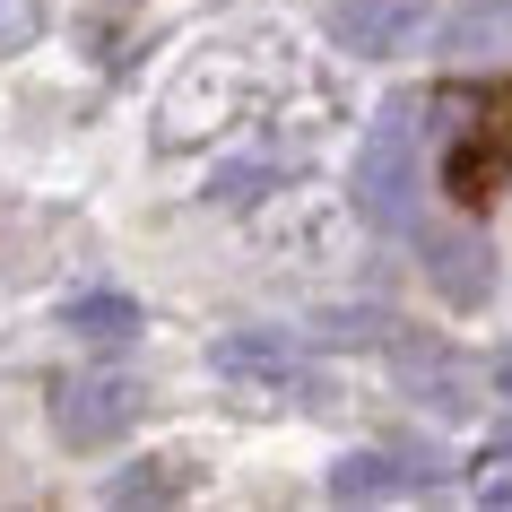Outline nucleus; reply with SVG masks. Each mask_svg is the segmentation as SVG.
<instances>
[{
    "label": "nucleus",
    "instance_id": "nucleus-12",
    "mask_svg": "<svg viewBox=\"0 0 512 512\" xmlns=\"http://www.w3.org/2000/svg\"><path fill=\"white\" fill-rule=\"evenodd\" d=\"M35 35V0H0V44H27Z\"/></svg>",
    "mask_w": 512,
    "mask_h": 512
},
{
    "label": "nucleus",
    "instance_id": "nucleus-11",
    "mask_svg": "<svg viewBox=\"0 0 512 512\" xmlns=\"http://www.w3.org/2000/svg\"><path fill=\"white\" fill-rule=\"evenodd\" d=\"M174 478H157V460H148V478H113V504H165Z\"/></svg>",
    "mask_w": 512,
    "mask_h": 512
},
{
    "label": "nucleus",
    "instance_id": "nucleus-7",
    "mask_svg": "<svg viewBox=\"0 0 512 512\" xmlns=\"http://www.w3.org/2000/svg\"><path fill=\"white\" fill-rule=\"evenodd\" d=\"M400 374H408V391H426L443 417H469V408H478V374L452 365L443 348H400Z\"/></svg>",
    "mask_w": 512,
    "mask_h": 512
},
{
    "label": "nucleus",
    "instance_id": "nucleus-10",
    "mask_svg": "<svg viewBox=\"0 0 512 512\" xmlns=\"http://www.w3.org/2000/svg\"><path fill=\"white\" fill-rule=\"evenodd\" d=\"M261 183H270V165H226L209 174V200H261Z\"/></svg>",
    "mask_w": 512,
    "mask_h": 512
},
{
    "label": "nucleus",
    "instance_id": "nucleus-1",
    "mask_svg": "<svg viewBox=\"0 0 512 512\" xmlns=\"http://www.w3.org/2000/svg\"><path fill=\"white\" fill-rule=\"evenodd\" d=\"M139 408H148V391H139L131 374H79V382H61L53 426H61V443L96 452V443H122V434L139 426Z\"/></svg>",
    "mask_w": 512,
    "mask_h": 512
},
{
    "label": "nucleus",
    "instance_id": "nucleus-5",
    "mask_svg": "<svg viewBox=\"0 0 512 512\" xmlns=\"http://www.w3.org/2000/svg\"><path fill=\"white\" fill-rule=\"evenodd\" d=\"M426 278H434L452 304H486V287H495V252H486L478 235L426 226Z\"/></svg>",
    "mask_w": 512,
    "mask_h": 512
},
{
    "label": "nucleus",
    "instance_id": "nucleus-13",
    "mask_svg": "<svg viewBox=\"0 0 512 512\" xmlns=\"http://www.w3.org/2000/svg\"><path fill=\"white\" fill-rule=\"evenodd\" d=\"M495 400H512V348L495 356Z\"/></svg>",
    "mask_w": 512,
    "mask_h": 512
},
{
    "label": "nucleus",
    "instance_id": "nucleus-4",
    "mask_svg": "<svg viewBox=\"0 0 512 512\" xmlns=\"http://www.w3.org/2000/svg\"><path fill=\"white\" fill-rule=\"evenodd\" d=\"M330 35L348 53H365V61H391V53H408L426 35V0H339L330 9Z\"/></svg>",
    "mask_w": 512,
    "mask_h": 512
},
{
    "label": "nucleus",
    "instance_id": "nucleus-8",
    "mask_svg": "<svg viewBox=\"0 0 512 512\" xmlns=\"http://www.w3.org/2000/svg\"><path fill=\"white\" fill-rule=\"evenodd\" d=\"M486 44H512V0H460L452 27H443V53H486Z\"/></svg>",
    "mask_w": 512,
    "mask_h": 512
},
{
    "label": "nucleus",
    "instance_id": "nucleus-3",
    "mask_svg": "<svg viewBox=\"0 0 512 512\" xmlns=\"http://www.w3.org/2000/svg\"><path fill=\"white\" fill-rule=\"evenodd\" d=\"M209 365H217V374H235V382H261V391H296V400L322 391V374L304 365V348H287V339H270V330H235V339H217Z\"/></svg>",
    "mask_w": 512,
    "mask_h": 512
},
{
    "label": "nucleus",
    "instance_id": "nucleus-6",
    "mask_svg": "<svg viewBox=\"0 0 512 512\" xmlns=\"http://www.w3.org/2000/svg\"><path fill=\"white\" fill-rule=\"evenodd\" d=\"M434 469L443 460H417V452H348L339 460V478H330V495L339 504H374V495H400V486H434Z\"/></svg>",
    "mask_w": 512,
    "mask_h": 512
},
{
    "label": "nucleus",
    "instance_id": "nucleus-9",
    "mask_svg": "<svg viewBox=\"0 0 512 512\" xmlns=\"http://www.w3.org/2000/svg\"><path fill=\"white\" fill-rule=\"evenodd\" d=\"M61 322L79 330V339H131V330H139V304L131 296H70V304H61Z\"/></svg>",
    "mask_w": 512,
    "mask_h": 512
},
{
    "label": "nucleus",
    "instance_id": "nucleus-2",
    "mask_svg": "<svg viewBox=\"0 0 512 512\" xmlns=\"http://www.w3.org/2000/svg\"><path fill=\"white\" fill-rule=\"evenodd\" d=\"M408 191H417V157H408V122L382 113L365 148H356V209L374 226H408Z\"/></svg>",
    "mask_w": 512,
    "mask_h": 512
}]
</instances>
